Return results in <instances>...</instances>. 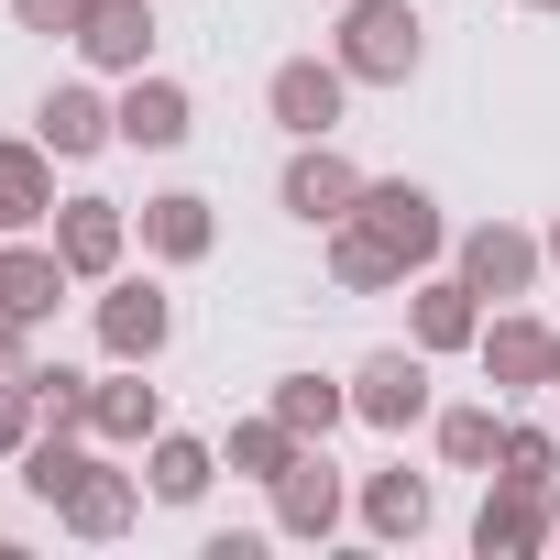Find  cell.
<instances>
[{
    "mask_svg": "<svg viewBox=\"0 0 560 560\" xmlns=\"http://www.w3.org/2000/svg\"><path fill=\"white\" fill-rule=\"evenodd\" d=\"M330 56L352 67V89H407V78L429 67V23L407 12V0H341Z\"/></svg>",
    "mask_w": 560,
    "mask_h": 560,
    "instance_id": "1",
    "label": "cell"
},
{
    "mask_svg": "<svg viewBox=\"0 0 560 560\" xmlns=\"http://www.w3.org/2000/svg\"><path fill=\"white\" fill-rule=\"evenodd\" d=\"M89 330H100V352L110 363H165L176 352V298H165V275H110V287L89 298Z\"/></svg>",
    "mask_w": 560,
    "mask_h": 560,
    "instance_id": "2",
    "label": "cell"
},
{
    "mask_svg": "<svg viewBox=\"0 0 560 560\" xmlns=\"http://www.w3.org/2000/svg\"><path fill=\"white\" fill-rule=\"evenodd\" d=\"M407 275H429V264H451V209L418 187V176H363V209H352Z\"/></svg>",
    "mask_w": 560,
    "mask_h": 560,
    "instance_id": "3",
    "label": "cell"
},
{
    "mask_svg": "<svg viewBox=\"0 0 560 560\" xmlns=\"http://www.w3.org/2000/svg\"><path fill=\"white\" fill-rule=\"evenodd\" d=\"M451 275H462L483 308H505V298H538L549 242H538V231H516V220H472V231H451Z\"/></svg>",
    "mask_w": 560,
    "mask_h": 560,
    "instance_id": "4",
    "label": "cell"
},
{
    "mask_svg": "<svg viewBox=\"0 0 560 560\" xmlns=\"http://www.w3.org/2000/svg\"><path fill=\"white\" fill-rule=\"evenodd\" d=\"M341 110H352V67H341V56H275V78H264V121L287 132V143L341 132Z\"/></svg>",
    "mask_w": 560,
    "mask_h": 560,
    "instance_id": "5",
    "label": "cell"
},
{
    "mask_svg": "<svg viewBox=\"0 0 560 560\" xmlns=\"http://www.w3.org/2000/svg\"><path fill=\"white\" fill-rule=\"evenodd\" d=\"M264 494H275V538H308V549H319V538H341V527H352V472L330 462V440H308L287 472L264 483Z\"/></svg>",
    "mask_w": 560,
    "mask_h": 560,
    "instance_id": "6",
    "label": "cell"
},
{
    "mask_svg": "<svg viewBox=\"0 0 560 560\" xmlns=\"http://www.w3.org/2000/svg\"><path fill=\"white\" fill-rule=\"evenodd\" d=\"M429 352L418 341H385V352H363L352 363V418L363 429H385V440H407V429H429Z\"/></svg>",
    "mask_w": 560,
    "mask_h": 560,
    "instance_id": "7",
    "label": "cell"
},
{
    "mask_svg": "<svg viewBox=\"0 0 560 560\" xmlns=\"http://www.w3.org/2000/svg\"><path fill=\"white\" fill-rule=\"evenodd\" d=\"M275 209H287L298 231H330V220H352V209H363V165L319 132V143H298V154H287V176H275Z\"/></svg>",
    "mask_w": 560,
    "mask_h": 560,
    "instance_id": "8",
    "label": "cell"
},
{
    "mask_svg": "<svg viewBox=\"0 0 560 560\" xmlns=\"http://www.w3.org/2000/svg\"><path fill=\"white\" fill-rule=\"evenodd\" d=\"M56 253H67V275L78 287H110V275L132 264V209L121 198H100V187H78V198H56Z\"/></svg>",
    "mask_w": 560,
    "mask_h": 560,
    "instance_id": "9",
    "label": "cell"
},
{
    "mask_svg": "<svg viewBox=\"0 0 560 560\" xmlns=\"http://www.w3.org/2000/svg\"><path fill=\"white\" fill-rule=\"evenodd\" d=\"M549 352H560V330H549L527 298L483 308V341H472V363H483V385H494V396H538V385H549Z\"/></svg>",
    "mask_w": 560,
    "mask_h": 560,
    "instance_id": "10",
    "label": "cell"
},
{
    "mask_svg": "<svg viewBox=\"0 0 560 560\" xmlns=\"http://www.w3.org/2000/svg\"><path fill=\"white\" fill-rule=\"evenodd\" d=\"M549 516H560V483H516V472H483V505H472V549H483V560H538V549H549Z\"/></svg>",
    "mask_w": 560,
    "mask_h": 560,
    "instance_id": "11",
    "label": "cell"
},
{
    "mask_svg": "<svg viewBox=\"0 0 560 560\" xmlns=\"http://www.w3.org/2000/svg\"><path fill=\"white\" fill-rule=\"evenodd\" d=\"M34 132H45V154H56V165H89V154H110V143H121V110H110V89H100V78H56V89L34 100Z\"/></svg>",
    "mask_w": 560,
    "mask_h": 560,
    "instance_id": "12",
    "label": "cell"
},
{
    "mask_svg": "<svg viewBox=\"0 0 560 560\" xmlns=\"http://www.w3.org/2000/svg\"><path fill=\"white\" fill-rule=\"evenodd\" d=\"M352 527H363V538H385V549H418V538L440 527V483H429V472H407V462H385V472H363V483H352Z\"/></svg>",
    "mask_w": 560,
    "mask_h": 560,
    "instance_id": "13",
    "label": "cell"
},
{
    "mask_svg": "<svg viewBox=\"0 0 560 560\" xmlns=\"http://www.w3.org/2000/svg\"><path fill=\"white\" fill-rule=\"evenodd\" d=\"M407 341L440 363V352H472L483 341V298L462 287L451 264H429V275H407Z\"/></svg>",
    "mask_w": 560,
    "mask_h": 560,
    "instance_id": "14",
    "label": "cell"
},
{
    "mask_svg": "<svg viewBox=\"0 0 560 560\" xmlns=\"http://www.w3.org/2000/svg\"><path fill=\"white\" fill-rule=\"evenodd\" d=\"M110 110H121V143H132V154H176V143L198 132V100H187V78H165V67L121 78Z\"/></svg>",
    "mask_w": 560,
    "mask_h": 560,
    "instance_id": "15",
    "label": "cell"
},
{
    "mask_svg": "<svg viewBox=\"0 0 560 560\" xmlns=\"http://www.w3.org/2000/svg\"><path fill=\"white\" fill-rule=\"evenodd\" d=\"M132 231H143V253H154L165 275H187V264L220 253V209H209L198 187H154V198L132 209Z\"/></svg>",
    "mask_w": 560,
    "mask_h": 560,
    "instance_id": "16",
    "label": "cell"
},
{
    "mask_svg": "<svg viewBox=\"0 0 560 560\" xmlns=\"http://www.w3.org/2000/svg\"><path fill=\"white\" fill-rule=\"evenodd\" d=\"M67 45L89 56V78H143L154 67V0H89Z\"/></svg>",
    "mask_w": 560,
    "mask_h": 560,
    "instance_id": "17",
    "label": "cell"
},
{
    "mask_svg": "<svg viewBox=\"0 0 560 560\" xmlns=\"http://www.w3.org/2000/svg\"><path fill=\"white\" fill-rule=\"evenodd\" d=\"M132 516H143V472H121L110 451L78 472V494L56 505V527L67 538H89V549H110V538H132Z\"/></svg>",
    "mask_w": 560,
    "mask_h": 560,
    "instance_id": "18",
    "label": "cell"
},
{
    "mask_svg": "<svg viewBox=\"0 0 560 560\" xmlns=\"http://www.w3.org/2000/svg\"><path fill=\"white\" fill-rule=\"evenodd\" d=\"M78 287V275H67V253H56V231H12V242H0V308H12V319H56V298Z\"/></svg>",
    "mask_w": 560,
    "mask_h": 560,
    "instance_id": "19",
    "label": "cell"
},
{
    "mask_svg": "<svg viewBox=\"0 0 560 560\" xmlns=\"http://www.w3.org/2000/svg\"><path fill=\"white\" fill-rule=\"evenodd\" d=\"M143 374H154V363H110V374H100V396H89V440H100V451H143V440L165 429V396H154Z\"/></svg>",
    "mask_w": 560,
    "mask_h": 560,
    "instance_id": "20",
    "label": "cell"
},
{
    "mask_svg": "<svg viewBox=\"0 0 560 560\" xmlns=\"http://www.w3.org/2000/svg\"><path fill=\"white\" fill-rule=\"evenodd\" d=\"M45 220H56V154H45V132H12L0 143V242L45 231Z\"/></svg>",
    "mask_w": 560,
    "mask_h": 560,
    "instance_id": "21",
    "label": "cell"
},
{
    "mask_svg": "<svg viewBox=\"0 0 560 560\" xmlns=\"http://www.w3.org/2000/svg\"><path fill=\"white\" fill-rule=\"evenodd\" d=\"M220 483V440H198V429H154L143 440V494L154 505H198Z\"/></svg>",
    "mask_w": 560,
    "mask_h": 560,
    "instance_id": "22",
    "label": "cell"
},
{
    "mask_svg": "<svg viewBox=\"0 0 560 560\" xmlns=\"http://www.w3.org/2000/svg\"><path fill=\"white\" fill-rule=\"evenodd\" d=\"M429 440H440V462H451V472H494V451H505V407H494V396L429 407Z\"/></svg>",
    "mask_w": 560,
    "mask_h": 560,
    "instance_id": "23",
    "label": "cell"
},
{
    "mask_svg": "<svg viewBox=\"0 0 560 560\" xmlns=\"http://www.w3.org/2000/svg\"><path fill=\"white\" fill-rule=\"evenodd\" d=\"M319 242H330V287H341V298H385V287H407V264H396L363 220H330Z\"/></svg>",
    "mask_w": 560,
    "mask_h": 560,
    "instance_id": "24",
    "label": "cell"
},
{
    "mask_svg": "<svg viewBox=\"0 0 560 560\" xmlns=\"http://www.w3.org/2000/svg\"><path fill=\"white\" fill-rule=\"evenodd\" d=\"M298 451H308V440H298L287 418L264 407V418H231V440H220V472H242V483H275V472H287Z\"/></svg>",
    "mask_w": 560,
    "mask_h": 560,
    "instance_id": "25",
    "label": "cell"
},
{
    "mask_svg": "<svg viewBox=\"0 0 560 560\" xmlns=\"http://www.w3.org/2000/svg\"><path fill=\"white\" fill-rule=\"evenodd\" d=\"M264 407L287 418L298 440H330V429L352 418V374H341V385H330V374H275V396H264Z\"/></svg>",
    "mask_w": 560,
    "mask_h": 560,
    "instance_id": "26",
    "label": "cell"
},
{
    "mask_svg": "<svg viewBox=\"0 0 560 560\" xmlns=\"http://www.w3.org/2000/svg\"><path fill=\"white\" fill-rule=\"evenodd\" d=\"M89 396H100V374H78V363H34V407H45V429H89Z\"/></svg>",
    "mask_w": 560,
    "mask_h": 560,
    "instance_id": "27",
    "label": "cell"
},
{
    "mask_svg": "<svg viewBox=\"0 0 560 560\" xmlns=\"http://www.w3.org/2000/svg\"><path fill=\"white\" fill-rule=\"evenodd\" d=\"M494 472H516V483H560V429H527V418H505V451H494Z\"/></svg>",
    "mask_w": 560,
    "mask_h": 560,
    "instance_id": "28",
    "label": "cell"
},
{
    "mask_svg": "<svg viewBox=\"0 0 560 560\" xmlns=\"http://www.w3.org/2000/svg\"><path fill=\"white\" fill-rule=\"evenodd\" d=\"M34 440H45V407H34V374H23V385H0V462H23Z\"/></svg>",
    "mask_w": 560,
    "mask_h": 560,
    "instance_id": "29",
    "label": "cell"
},
{
    "mask_svg": "<svg viewBox=\"0 0 560 560\" xmlns=\"http://www.w3.org/2000/svg\"><path fill=\"white\" fill-rule=\"evenodd\" d=\"M0 12H12L23 34H78V12H89V0H0Z\"/></svg>",
    "mask_w": 560,
    "mask_h": 560,
    "instance_id": "30",
    "label": "cell"
},
{
    "mask_svg": "<svg viewBox=\"0 0 560 560\" xmlns=\"http://www.w3.org/2000/svg\"><path fill=\"white\" fill-rule=\"evenodd\" d=\"M23 374H34V319L0 308V385H23Z\"/></svg>",
    "mask_w": 560,
    "mask_h": 560,
    "instance_id": "31",
    "label": "cell"
},
{
    "mask_svg": "<svg viewBox=\"0 0 560 560\" xmlns=\"http://www.w3.org/2000/svg\"><path fill=\"white\" fill-rule=\"evenodd\" d=\"M538 242H549V275H560V220H549V231H538Z\"/></svg>",
    "mask_w": 560,
    "mask_h": 560,
    "instance_id": "32",
    "label": "cell"
},
{
    "mask_svg": "<svg viewBox=\"0 0 560 560\" xmlns=\"http://www.w3.org/2000/svg\"><path fill=\"white\" fill-rule=\"evenodd\" d=\"M549 396H560V352H549Z\"/></svg>",
    "mask_w": 560,
    "mask_h": 560,
    "instance_id": "33",
    "label": "cell"
},
{
    "mask_svg": "<svg viewBox=\"0 0 560 560\" xmlns=\"http://www.w3.org/2000/svg\"><path fill=\"white\" fill-rule=\"evenodd\" d=\"M0 549H12V516H0Z\"/></svg>",
    "mask_w": 560,
    "mask_h": 560,
    "instance_id": "34",
    "label": "cell"
},
{
    "mask_svg": "<svg viewBox=\"0 0 560 560\" xmlns=\"http://www.w3.org/2000/svg\"><path fill=\"white\" fill-rule=\"evenodd\" d=\"M527 12H560V0H527Z\"/></svg>",
    "mask_w": 560,
    "mask_h": 560,
    "instance_id": "35",
    "label": "cell"
},
{
    "mask_svg": "<svg viewBox=\"0 0 560 560\" xmlns=\"http://www.w3.org/2000/svg\"><path fill=\"white\" fill-rule=\"evenodd\" d=\"M549 549H560V516H549Z\"/></svg>",
    "mask_w": 560,
    "mask_h": 560,
    "instance_id": "36",
    "label": "cell"
}]
</instances>
